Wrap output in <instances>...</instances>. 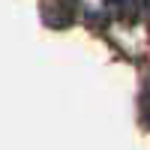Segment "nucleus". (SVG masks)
I'll return each instance as SVG.
<instances>
[{
  "mask_svg": "<svg viewBox=\"0 0 150 150\" xmlns=\"http://www.w3.org/2000/svg\"><path fill=\"white\" fill-rule=\"evenodd\" d=\"M102 3L108 6L111 15H117V18H132L135 12H138V0H102Z\"/></svg>",
  "mask_w": 150,
  "mask_h": 150,
  "instance_id": "1",
  "label": "nucleus"
},
{
  "mask_svg": "<svg viewBox=\"0 0 150 150\" xmlns=\"http://www.w3.org/2000/svg\"><path fill=\"white\" fill-rule=\"evenodd\" d=\"M144 114L150 120V84H147V90H144Z\"/></svg>",
  "mask_w": 150,
  "mask_h": 150,
  "instance_id": "2",
  "label": "nucleus"
},
{
  "mask_svg": "<svg viewBox=\"0 0 150 150\" xmlns=\"http://www.w3.org/2000/svg\"><path fill=\"white\" fill-rule=\"evenodd\" d=\"M147 9H150V0H147Z\"/></svg>",
  "mask_w": 150,
  "mask_h": 150,
  "instance_id": "3",
  "label": "nucleus"
}]
</instances>
